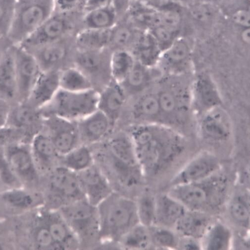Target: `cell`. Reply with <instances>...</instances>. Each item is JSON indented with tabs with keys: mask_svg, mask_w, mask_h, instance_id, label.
Listing matches in <instances>:
<instances>
[{
	"mask_svg": "<svg viewBox=\"0 0 250 250\" xmlns=\"http://www.w3.org/2000/svg\"><path fill=\"white\" fill-rule=\"evenodd\" d=\"M136 156L146 178L158 177L169 169L185 152L183 135L161 124H139L129 135Z\"/></svg>",
	"mask_w": 250,
	"mask_h": 250,
	"instance_id": "obj_1",
	"label": "cell"
},
{
	"mask_svg": "<svg viewBox=\"0 0 250 250\" xmlns=\"http://www.w3.org/2000/svg\"><path fill=\"white\" fill-rule=\"evenodd\" d=\"M100 244L116 247L119 240L139 223L135 198L114 191L97 206Z\"/></svg>",
	"mask_w": 250,
	"mask_h": 250,
	"instance_id": "obj_2",
	"label": "cell"
},
{
	"mask_svg": "<svg viewBox=\"0 0 250 250\" xmlns=\"http://www.w3.org/2000/svg\"><path fill=\"white\" fill-rule=\"evenodd\" d=\"M229 191V179L219 170L202 181L171 187L167 193L188 209L210 214L224 206Z\"/></svg>",
	"mask_w": 250,
	"mask_h": 250,
	"instance_id": "obj_3",
	"label": "cell"
},
{
	"mask_svg": "<svg viewBox=\"0 0 250 250\" xmlns=\"http://www.w3.org/2000/svg\"><path fill=\"white\" fill-rule=\"evenodd\" d=\"M184 76H164L156 91L161 113L162 124L178 130L185 126L193 114L190 85L182 81Z\"/></svg>",
	"mask_w": 250,
	"mask_h": 250,
	"instance_id": "obj_4",
	"label": "cell"
},
{
	"mask_svg": "<svg viewBox=\"0 0 250 250\" xmlns=\"http://www.w3.org/2000/svg\"><path fill=\"white\" fill-rule=\"evenodd\" d=\"M55 0H17L7 38L14 45L23 43L54 13Z\"/></svg>",
	"mask_w": 250,
	"mask_h": 250,
	"instance_id": "obj_5",
	"label": "cell"
},
{
	"mask_svg": "<svg viewBox=\"0 0 250 250\" xmlns=\"http://www.w3.org/2000/svg\"><path fill=\"white\" fill-rule=\"evenodd\" d=\"M99 92L93 89L71 92L60 89L51 100L40 109L43 118L56 116L77 122L98 110Z\"/></svg>",
	"mask_w": 250,
	"mask_h": 250,
	"instance_id": "obj_6",
	"label": "cell"
},
{
	"mask_svg": "<svg viewBox=\"0 0 250 250\" xmlns=\"http://www.w3.org/2000/svg\"><path fill=\"white\" fill-rule=\"evenodd\" d=\"M77 236L81 249H94L100 244L98 213L85 199L71 203L58 210Z\"/></svg>",
	"mask_w": 250,
	"mask_h": 250,
	"instance_id": "obj_7",
	"label": "cell"
},
{
	"mask_svg": "<svg viewBox=\"0 0 250 250\" xmlns=\"http://www.w3.org/2000/svg\"><path fill=\"white\" fill-rule=\"evenodd\" d=\"M83 13L54 12L37 30L20 45L27 50L60 40L82 29Z\"/></svg>",
	"mask_w": 250,
	"mask_h": 250,
	"instance_id": "obj_8",
	"label": "cell"
},
{
	"mask_svg": "<svg viewBox=\"0 0 250 250\" xmlns=\"http://www.w3.org/2000/svg\"><path fill=\"white\" fill-rule=\"evenodd\" d=\"M49 188L54 209L85 199L78 174L61 165L50 172Z\"/></svg>",
	"mask_w": 250,
	"mask_h": 250,
	"instance_id": "obj_9",
	"label": "cell"
},
{
	"mask_svg": "<svg viewBox=\"0 0 250 250\" xmlns=\"http://www.w3.org/2000/svg\"><path fill=\"white\" fill-rule=\"evenodd\" d=\"M192 64L190 43L178 37L162 51L156 68L164 76H185L191 70Z\"/></svg>",
	"mask_w": 250,
	"mask_h": 250,
	"instance_id": "obj_10",
	"label": "cell"
},
{
	"mask_svg": "<svg viewBox=\"0 0 250 250\" xmlns=\"http://www.w3.org/2000/svg\"><path fill=\"white\" fill-rule=\"evenodd\" d=\"M197 118V131L199 136L206 141L220 144L230 138L232 123L223 105L211 109Z\"/></svg>",
	"mask_w": 250,
	"mask_h": 250,
	"instance_id": "obj_11",
	"label": "cell"
},
{
	"mask_svg": "<svg viewBox=\"0 0 250 250\" xmlns=\"http://www.w3.org/2000/svg\"><path fill=\"white\" fill-rule=\"evenodd\" d=\"M220 160L209 152H201L189 161L172 178L170 187L198 182L220 170Z\"/></svg>",
	"mask_w": 250,
	"mask_h": 250,
	"instance_id": "obj_12",
	"label": "cell"
},
{
	"mask_svg": "<svg viewBox=\"0 0 250 250\" xmlns=\"http://www.w3.org/2000/svg\"><path fill=\"white\" fill-rule=\"evenodd\" d=\"M190 96L192 112L197 117L223 105V98L218 87L207 73L199 74L192 81Z\"/></svg>",
	"mask_w": 250,
	"mask_h": 250,
	"instance_id": "obj_13",
	"label": "cell"
},
{
	"mask_svg": "<svg viewBox=\"0 0 250 250\" xmlns=\"http://www.w3.org/2000/svg\"><path fill=\"white\" fill-rule=\"evenodd\" d=\"M43 119L42 131L51 139L61 156L83 144L77 122L56 116Z\"/></svg>",
	"mask_w": 250,
	"mask_h": 250,
	"instance_id": "obj_14",
	"label": "cell"
},
{
	"mask_svg": "<svg viewBox=\"0 0 250 250\" xmlns=\"http://www.w3.org/2000/svg\"><path fill=\"white\" fill-rule=\"evenodd\" d=\"M19 102L27 100L30 92L42 73L34 56L20 45H14Z\"/></svg>",
	"mask_w": 250,
	"mask_h": 250,
	"instance_id": "obj_15",
	"label": "cell"
},
{
	"mask_svg": "<svg viewBox=\"0 0 250 250\" xmlns=\"http://www.w3.org/2000/svg\"><path fill=\"white\" fill-rule=\"evenodd\" d=\"M43 122L40 110L23 101L11 106L6 126L22 136L33 137L42 130Z\"/></svg>",
	"mask_w": 250,
	"mask_h": 250,
	"instance_id": "obj_16",
	"label": "cell"
},
{
	"mask_svg": "<svg viewBox=\"0 0 250 250\" xmlns=\"http://www.w3.org/2000/svg\"><path fill=\"white\" fill-rule=\"evenodd\" d=\"M76 34H70L57 42L27 51L37 60L42 71L59 70L58 67L63 64L72 49L76 47Z\"/></svg>",
	"mask_w": 250,
	"mask_h": 250,
	"instance_id": "obj_17",
	"label": "cell"
},
{
	"mask_svg": "<svg viewBox=\"0 0 250 250\" xmlns=\"http://www.w3.org/2000/svg\"><path fill=\"white\" fill-rule=\"evenodd\" d=\"M78 176L85 199L95 206L114 191L108 178L95 162Z\"/></svg>",
	"mask_w": 250,
	"mask_h": 250,
	"instance_id": "obj_18",
	"label": "cell"
},
{
	"mask_svg": "<svg viewBox=\"0 0 250 250\" xmlns=\"http://www.w3.org/2000/svg\"><path fill=\"white\" fill-rule=\"evenodd\" d=\"M83 144L93 146L108 136L114 125L101 111L95 112L77 122Z\"/></svg>",
	"mask_w": 250,
	"mask_h": 250,
	"instance_id": "obj_19",
	"label": "cell"
},
{
	"mask_svg": "<svg viewBox=\"0 0 250 250\" xmlns=\"http://www.w3.org/2000/svg\"><path fill=\"white\" fill-rule=\"evenodd\" d=\"M0 100L10 106L19 102L13 45L0 59Z\"/></svg>",
	"mask_w": 250,
	"mask_h": 250,
	"instance_id": "obj_20",
	"label": "cell"
},
{
	"mask_svg": "<svg viewBox=\"0 0 250 250\" xmlns=\"http://www.w3.org/2000/svg\"><path fill=\"white\" fill-rule=\"evenodd\" d=\"M60 71H42L25 101L39 110L48 103L60 89Z\"/></svg>",
	"mask_w": 250,
	"mask_h": 250,
	"instance_id": "obj_21",
	"label": "cell"
},
{
	"mask_svg": "<svg viewBox=\"0 0 250 250\" xmlns=\"http://www.w3.org/2000/svg\"><path fill=\"white\" fill-rule=\"evenodd\" d=\"M212 222L210 214L188 209L176 224L173 230L180 237L200 241Z\"/></svg>",
	"mask_w": 250,
	"mask_h": 250,
	"instance_id": "obj_22",
	"label": "cell"
},
{
	"mask_svg": "<svg viewBox=\"0 0 250 250\" xmlns=\"http://www.w3.org/2000/svg\"><path fill=\"white\" fill-rule=\"evenodd\" d=\"M126 97V93L122 85L113 81L99 93L98 110L108 116L114 124L121 114Z\"/></svg>",
	"mask_w": 250,
	"mask_h": 250,
	"instance_id": "obj_23",
	"label": "cell"
},
{
	"mask_svg": "<svg viewBox=\"0 0 250 250\" xmlns=\"http://www.w3.org/2000/svg\"><path fill=\"white\" fill-rule=\"evenodd\" d=\"M46 225L56 249L68 250L81 249L77 236L58 210H53L48 217Z\"/></svg>",
	"mask_w": 250,
	"mask_h": 250,
	"instance_id": "obj_24",
	"label": "cell"
},
{
	"mask_svg": "<svg viewBox=\"0 0 250 250\" xmlns=\"http://www.w3.org/2000/svg\"><path fill=\"white\" fill-rule=\"evenodd\" d=\"M188 209L169 194L156 195V225L173 229Z\"/></svg>",
	"mask_w": 250,
	"mask_h": 250,
	"instance_id": "obj_25",
	"label": "cell"
},
{
	"mask_svg": "<svg viewBox=\"0 0 250 250\" xmlns=\"http://www.w3.org/2000/svg\"><path fill=\"white\" fill-rule=\"evenodd\" d=\"M136 61L146 67L155 68L162 50L149 31L141 30L130 50Z\"/></svg>",
	"mask_w": 250,
	"mask_h": 250,
	"instance_id": "obj_26",
	"label": "cell"
},
{
	"mask_svg": "<svg viewBox=\"0 0 250 250\" xmlns=\"http://www.w3.org/2000/svg\"><path fill=\"white\" fill-rule=\"evenodd\" d=\"M232 242L231 230L221 221L212 222L200 240L202 249L207 250H229Z\"/></svg>",
	"mask_w": 250,
	"mask_h": 250,
	"instance_id": "obj_27",
	"label": "cell"
},
{
	"mask_svg": "<svg viewBox=\"0 0 250 250\" xmlns=\"http://www.w3.org/2000/svg\"><path fill=\"white\" fill-rule=\"evenodd\" d=\"M133 116L140 124H161V113L157 92L142 95L133 107Z\"/></svg>",
	"mask_w": 250,
	"mask_h": 250,
	"instance_id": "obj_28",
	"label": "cell"
},
{
	"mask_svg": "<svg viewBox=\"0 0 250 250\" xmlns=\"http://www.w3.org/2000/svg\"><path fill=\"white\" fill-rule=\"evenodd\" d=\"M110 50L109 48L96 51L77 50L75 56L76 67L91 80V77L103 73L105 64L109 63L111 55L108 58L107 55Z\"/></svg>",
	"mask_w": 250,
	"mask_h": 250,
	"instance_id": "obj_29",
	"label": "cell"
},
{
	"mask_svg": "<svg viewBox=\"0 0 250 250\" xmlns=\"http://www.w3.org/2000/svg\"><path fill=\"white\" fill-rule=\"evenodd\" d=\"M31 148L34 156L42 161L44 168L50 172L60 165L61 156L51 139L43 131L32 138Z\"/></svg>",
	"mask_w": 250,
	"mask_h": 250,
	"instance_id": "obj_30",
	"label": "cell"
},
{
	"mask_svg": "<svg viewBox=\"0 0 250 250\" xmlns=\"http://www.w3.org/2000/svg\"><path fill=\"white\" fill-rule=\"evenodd\" d=\"M141 30L123 17L111 29L109 49L112 51L118 49L130 50Z\"/></svg>",
	"mask_w": 250,
	"mask_h": 250,
	"instance_id": "obj_31",
	"label": "cell"
},
{
	"mask_svg": "<svg viewBox=\"0 0 250 250\" xmlns=\"http://www.w3.org/2000/svg\"><path fill=\"white\" fill-rule=\"evenodd\" d=\"M111 29H83L80 30L75 37L77 50L96 51L109 48Z\"/></svg>",
	"mask_w": 250,
	"mask_h": 250,
	"instance_id": "obj_32",
	"label": "cell"
},
{
	"mask_svg": "<svg viewBox=\"0 0 250 250\" xmlns=\"http://www.w3.org/2000/svg\"><path fill=\"white\" fill-rule=\"evenodd\" d=\"M121 19L114 5L83 13L82 29H111Z\"/></svg>",
	"mask_w": 250,
	"mask_h": 250,
	"instance_id": "obj_33",
	"label": "cell"
},
{
	"mask_svg": "<svg viewBox=\"0 0 250 250\" xmlns=\"http://www.w3.org/2000/svg\"><path fill=\"white\" fill-rule=\"evenodd\" d=\"M154 68L136 61L129 75L121 84L125 92L135 94L147 89L154 80Z\"/></svg>",
	"mask_w": 250,
	"mask_h": 250,
	"instance_id": "obj_34",
	"label": "cell"
},
{
	"mask_svg": "<svg viewBox=\"0 0 250 250\" xmlns=\"http://www.w3.org/2000/svg\"><path fill=\"white\" fill-rule=\"evenodd\" d=\"M95 163V159L91 146L81 144L67 154L62 156L60 165L79 173Z\"/></svg>",
	"mask_w": 250,
	"mask_h": 250,
	"instance_id": "obj_35",
	"label": "cell"
},
{
	"mask_svg": "<svg viewBox=\"0 0 250 250\" xmlns=\"http://www.w3.org/2000/svg\"><path fill=\"white\" fill-rule=\"evenodd\" d=\"M136 62L129 50L112 51L109 61V69L113 81L121 84L130 73Z\"/></svg>",
	"mask_w": 250,
	"mask_h": 250,
	"instance_id": "obj_36",
	"label": "cell"
},
{
	"mask_svg": "<svg viewBox=\"0 0 250 250\" xmlns=\"http://www.w3.org/2000/svg\"><path fill=\"white\" fill-rule=\"evenodd\" d=\"M139 223L148 227L155 224L156 195L143 188L135 198Z\"/></svg>",
	"mask_w": 250,
	"mask_h": 250,
	"instance_id": "obj_37",
	"label": "cell"
},
{
	"mask_svg": "<svg viewBox=\"0 0 250 250\" xmlns=\"http://www.w3.org/2000/svg\"><path fill=\"white\" fill-rule=\"evenodd\" d=\"M60 89L71 92H83L93 89L91 80L76 66L60 71Z\"/></svg>",
	"mask_w": 250,
	"mask_h": 250,
	"instance_id": "obj_38",
	"label": "cell"
},
{
	"mask_svg": "<svg viewBox=\"0 0 250 250\" xmlns=\"http://www.w3.org/2000/svg\"><path fill=\"white\" fill-rule=\"evenodd\" d=\"M119 249L146 250L153 248L149 227L138 224L118 241Z\"/></svg>",
	"mask_w": 250,
	"mask_h": 250,
	"instance_id": "obj_39",
	"label": "cell"
},
{
	"mask_svg": "<svg viewBox=\"0 0 250 250\" xmlns=\"http://www.w3.org/2000/svg\"><path fill=\"white\" fill-rule=\"evenodd\" d=\"M8 163L13 170L23 176H30L34 173L32 156L24 145L16 144L9 147Z\"/></svg>",
	"mask_w": 250,
	"mask_h": 250,
	"instance_id": "obj_40",
	"label": "cell"
},
{
	"mask_svg": "<svg viewBox=\"0 0 250 250\" xmlns=\"http://www.w3.org/2000/svg\"><path fill=\"white\" fill-rule=\"evenodd\" d=\"M249 192H239L231 199L229 209L230 217L239 226L249 229L250 218Z\"/></svg>",
	"mask_w": 250,
	"mask_h": 250,
	"instance_id": "obj_41",
	"label": "cell"
},
{
	"mask_svg": "<svg viewBox=\"0 0 250 250\" xmlns=\"http://www.w3.org/2000/svg\"><path fill=\"white\" fill-rule=\"evenodd\" d=\"M149 228L152 248L162 249L178 248L180 237L173 229L156 225Z\"/></svg>",
	"mask_w": 250,
	"mask_h": 250,
	"instance_id": "obj_42",
	"label": "cell"
},
{
	"mask_svg": "<svg viewBox=\"0 0 250 250\" xmlns=\"http://www.w3.org/2000/svg\"><path fill=\"white\" fill-rule=\"evenodd\" d=\"M217 6L208 2L199 1L190 8V14L197 22L208 24L216 18L218 12Z\"/></svg>",
	"mask_w": 250,
	"mask_h": 250,
	"instance_id": "obj_43",
	"label": "cell"
},
{
	"mask_svg": "<svg viewBox=\"0 0 250 250\" xmlns=\"http://www.w3.org/2000/svg\"><path fill=\"white\" fill-rule=\"evenodd\" d=\"M17 0H0V37H7L10 29Z\"/></svg>",
	"mask_w": 250,
	"mask_h": 250,
	"instance_id": "obj_44",
	"label": "cell"
},
{
	"mask_svg": "<svg viewBox=\"0 0 250 250\" xmlns=\"http://www.w3.org/2000/svg\"><path fill=\"white\" fill-rule=\"evenodd\" d=\"M4 199L11 205L20 208L30 207L34 202V199L31 194L18 190H13L5 193Z\"/></svg>",
	"mask_w": 250,
	"mask_h": 250,
	"instance_id": "obj_45",
	"label": "cell"
},
{
	"mask_svg": "<svg viewBox=\"0 0 250 250\" xmlns=\"http://www.w3.org/2000/svg\"><path fill=\"white\" fill-rule=\"evenodd\" d=\"M85 1V0H55V12L61 13L82 12Z\"/></svg>",
	"mask_w": 250,
	"mask_h": 250,
	"instance_id": "obj_46",
	"label": "cell"
},
{
	"mask_svg": "<svg viewBox=\"0 0 250 250\" xmlns=\"http://www.w3.org/2000/svg\"><path fill=\"white\" fill-rule=\"evenodd\" d=\"M233 22L243 28H250V13L249 7L236 9L230 13Z\"/></svg>",
	"mask_w": 250,
	"mask_h": 250,
	"instance_id": "obj_47",
	"label": "cell"
},
{
	"mask_svg": "<svg viewBox=\"0 0 250 250\" xmlns=\"http://www.w3.org/2000/svg\"><path fill=\"white\" fill-rule=\"evenodd\" d=\"M36 239L39 246L45 249H56L51 233L45 225L38 231Z\"/></svg>",
	"mask_w": 250,
	"mask_h": 250,
	"instance_id": "obj_48",
	"label": "cell"
},
{
	"mask_svg": "<svg viewBox=\"0 0 250 250\" xmlns=\"http://www.w3.org/2000/svg\"><path fill=\"white\" fill-rule=\"evenodd\" d=\"M179 237L178 248L184 250L202 249L200 241L191 238Z\"/></svg>",
	"mask_w": 250,
	"mask_h": 250,
	"instance_id": "obj_49",
	"label": "cell"
},
{
	"mask_svg": "<svg viewBox=\"0 0 250 250\" xmlns=\"http://www.w3.org/2000/svg\"><path fill=\"white\" fill-rule=\"evenodd\" d=\"M248 2L249 0H223L221 5L231 13L239 8L248 7Z\"/></svg>",
	"mask_w": 250,
	"mask_h": 250,
	"instance_id": "obj_50",
	"label": "cell"
},
{
	"mask_svg": "<svg viewBox=\"0 0 250 250\" xmlns=\"http://www.w3.org/2000/svg\"><path fill=\"white\" fill-rule=\"evenodd\" d=\"M11 106L0 100V128L6 126Z\"/></svg>",
	"mask_w": 250,
	"mask_h": 250,
	"instance_id": "obj_51",
	"label": "cell"
},
{
	"mask_svg": "<svg viewBox=\"0 0 250 250\" xmlns=\"http://www.w3.org/2000/svg\"><path fill=\"white\" fill-rule=\"evenodd\" d=\"M13 45L7 37H0V59Z\"/></svg>",
	"mask_w": 250,
	"mask_h": 250,
	"instance_id": "obj_52",
	"label": "cell"
},
{
	"mask_svg": "<svg viewBox=\"0 0 250 250\" xmlns=\"http://www.w3.org/2000/svg\"><path fill=\"white\" fill-rule=\"evenodd\" d=\"M242 39L247 43L250 42V28H243L242 33Z\"/></svg>",
	"mask_w": 250,
	"mask_h": 250,
	"instance_id": "obj_53",
	"label": "cell"
},
{
	"mask_svg": "<svg viewBox=\"0 0 250 250\" xmlns=\"http://www.w3.org/2000/svg\"><path fill=\"white\" fill-rule=\"evenodd\" d=\"M199 1H203L214 5H218V4H221L223 1V0H200Z\"/></svg>",
	"mask_w": 250,
	"mask_h": 250,
	"instance_id": "obj_54",
	"label": "cell"
},
{
	"mask_svg": "<svg viewBox=\"0 0 250 250\" xmlns=\"http://www.w3.org/2000/svg\"><path fill=\"white\" fill-rule=\"evenodd\" d=\"M199 1H200V0H199Z\"/></svg>",
	"mask_w": 250,
	"mask_h": 250,
	"instance_id": "obj_55",
	"label": "cell"
}]
</instances>
